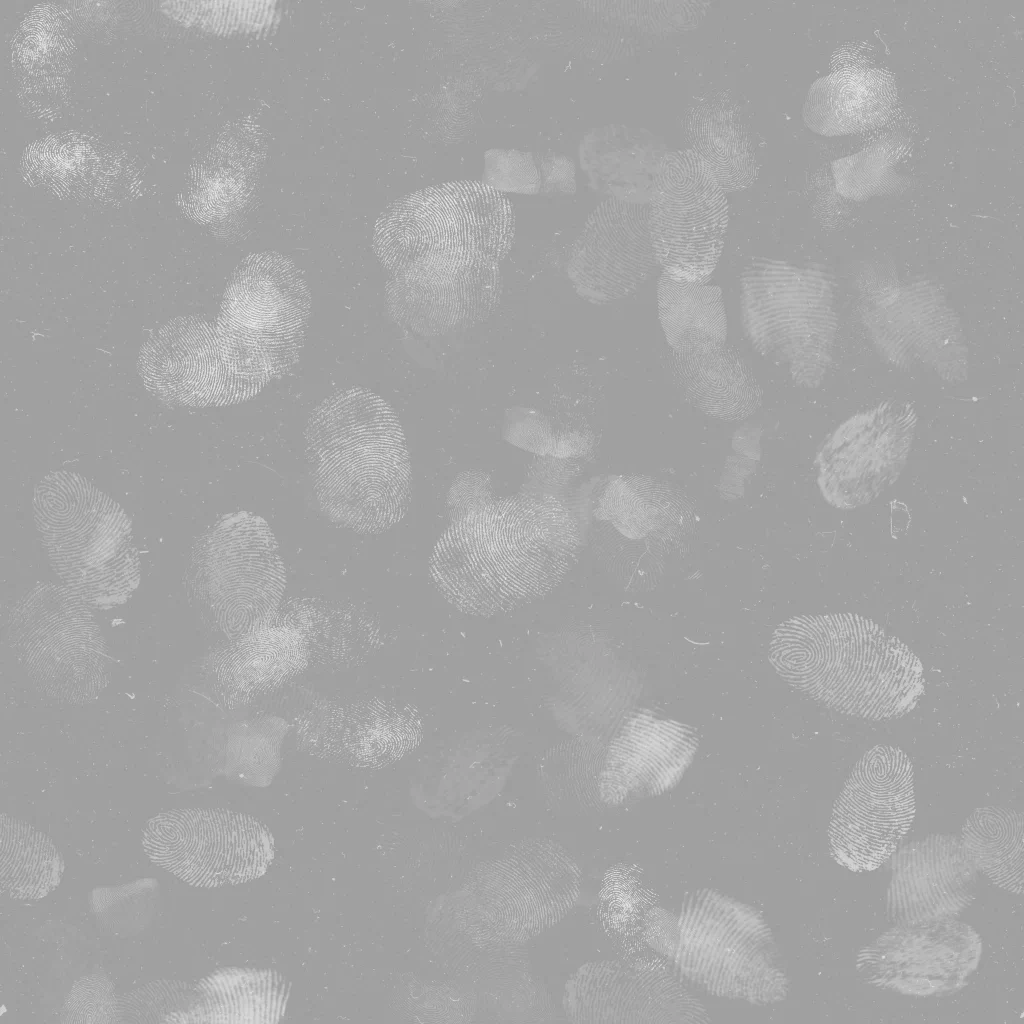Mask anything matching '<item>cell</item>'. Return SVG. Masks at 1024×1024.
<instances>
[{
	"label": "cell",
	"mask_w": 1024,
	"mask_h": 1024,
	"mask_svg": "<svg viewBox=\"0 0 1024 1024\" xmlns=\"http://www.w3.org/2000/svg\"><path fill=\"white\" fill-rule=\"evenodd\" d=\"M982 942L951 918L897 925L863 947L856 967L869 984L907 995L939 996L961 989L976 969Z\"/></svg>",
	"instance_id": "7c38bea8"
},
{
	"label": "cell",
	"mask_w": 1024,
	"mask_h": 1024,
	"mask_svg": "<svg viewBox=\"0 0 1024 1024\" xmlns=\"http://www.w3.org/2000/svg\"><path fill=\"white\" fill-rule=\"evenodd\" d=\"M66 1009L70 1016L79 1018L78 1022L81 1017H86V1022H90L89 1017H95L98 1022L96 1016H116L111 986L102 978L91 977L81 980L71 991Z\"/></svg>",
	"instance_id": "83f0119b"
},
{
	"label": "cell",
	"mask_w": 1024,
	"mask_h": 1024,
	"mask_svg": "<svg viewBox=\"0 0 1024 1024\" xmlns=\"http://www.w3.org/2000/svg\"><path fill=\"white\" fill-rule=\"evenodd\" d=\"M892 864L885 917L896 926L952 918L976 897L978 870L956 836L912 842Z\"/></svg>",
	"instance_id": "ac0fdd59"
},
{
	"label": "cell",
	"mask_w": 1024,
	"mask_h": 1024,
	"mask_svg": "<svg viewBox=\"0 0 1024 1024\" xmlns=\"http://www.w3.org/2000/svg\"><path fill=\"white\" fill-rule=\"evenodd\" d=\"M674 961L706 990L754 1003L786 992L770 933L747 907L712 892L693 895L677 922Z\"/></svg>",
	"instance_id": "8992f818"
},
{
	"label": "cell",
	"mask_w": 1024,
	"mask_h": 1024,
	"mask_svg": "<svg viewBox=\"0 0 1024 1024\" xmlns=\"http://www.w3.org/2000/svg\"><path fill=\"white\" fill-rule=\"evenodd\" d=\"M704 121L707 127L700 129V136H695L696 153L707 163L723 190L747 185L750 175L747 144L733 128L725 136L727 121L716 119V112L709 113Z\"/></svg>",
	"instance_id": "4316f807"
},
{
	"label": "cell",
	"mask_w": 1024,
	"mask_h": 1024,
	"mask_svg": "<svg viewBox=\"0 0 1024 1024\" xmlns=\"http://www.w3.org/2000/svg\"><path fill=\"white\" fill-rule=\"evenodd\" d=\"M316 498L333 521L360 533H380L405 515L411 465L393 408L374 392L353 387L324 400L305 429Z\"/></svg>",
	"instance_id": "3957f363"
},
{
	"label": "cell",
	"mask_w": 1024,
	"mask_h": 1024,
	"mask_svg": "<svg viewBox=\"0 0 1024 1024\" xmlns=\"http://www.w3.org/2000/svg\"><path fill=\"white\" fill-rule=\"evenodd\" d=\"M728 204L694 151L666 154L654 180L649 229L656 262L672 278L707 282L724 247Z\"/></svg>",
	"instance_id": "9c48e42d"
},
{
	"label": "cell",
	"mask_w": 1024,
	"mask_h": 1024,
	"mask_svg": "<svg viewBox=\"0 0 1024 1024\" xmlns=\"http://www.w3.org/2000/svg\"><path fill=\"white\" fill-rule=\"evenodd\" d=\"M311 296L300 270L278 252L248 255L224 295L217 333L293 365L302 346Z\"/></svg>",
	"instance_id": "8fae6325"
},
{
	"label": "cell",
	"mask_w": 1024,
	"mask_h": 1024,
	"mask_svg": "<svg viewBox=\"0 0 1024 1024\" xmlns=\"http://www.w3.org/2000/svg\"><path fill=\"white\" fill-rule=\"evenodd\" d=\"M778 675L813 700L869 720L899 718L924 692L923 666L899 638L854 613L795 616L774 631Z\"/></svg>",
	"instance_id": "7a4b0ae2"
},
{
	"label": "cell",
	"mask_w": 1024,
	"mask_h": 1024,
	"mask_svg": "<svg viewBox=\"0 0 1024 1024\" xmlns=\"http://www.w3.org/2000/svg\"><path fill=\"white\" fill-rule=\"evenodd\" d=\"M34 518L50 563L71 590L91 601L125 598L139 583V559L123 509L82 476L47 475L36 487Z\"/></svg>",
	"instance_id": "277c9868"
},
{
	"label": "cell",
	"mask_w": 1024,
	"mask_h": 1024,
	"mask_svg": "<svg viewBox=\"0 0 1024 1024\" xmlns=\"http://www.w3.org/2000/svg\"><path fill=\"white\" fill-rule=\"evenodd\" d=\"M915 811L909 757L898 747L874 746L856 762L834 803L831 856L854 872L877 869L898 849Z\"/></svg>",
	"instance_id": "ba28073f"
},
{
	"label": "cell",
	"mask_w": 1024,
	"mask_h": 1024,
	"mask_svg": "<svg viewBox=\"0 0 1024 1024\" xmlns=\"http://www.w3.org/2000/svg\"><path fill=\"white\" fill-rule=\"evenodd\" d=\"M657 303L661 327L676 353L703 352L724 345L727 318L718 286L676 279L662 272Z\"/></svg>",
	"instance_id": "cb8c5ba5"
},
{
	"label": "cell",
	"mask_w": 1024,
	"mask_h": 1024,
	"mask_svg": "<svg viewBox=\"0 0 1024 1024\" xmlns=\"http://www.w3.org/2000/svg\"><path fill=\"white\" fill-rule=\"evenodd\" d=\"M894 99L888 76L876 70L841 71L818 79L803 109L806 124L825 135L850 133L883 120Z\"/></svg>",
	"instance_id": "7402d4cb"
},
{
	"label": "cell",
	"mask_w": 1024,
	"mask_h": 1024,
	"mask_svg": "<svg viewBox=\"0 0 1024 1024\" xmlns=\"http://www.w3.org/2000/svg\"><path fill=\"white\" fill-rule=\"evenodd\" d=\"M911 416L877 409L839 428L819 455V484L836 507L875 498L905 465L913 434Z\"/></svg>",
	"instance_id": "2e32d148"
},
{
	"label": "cell",
	"mask_w": 1024,
	"mask_h": 1024,
	"mask_svg": "<svg viewBox=\"0 0 1024 1024\" xmlns=\"http://www.w3.org/2000/svg\"><path fill=\"white\" fill-rule=\"evenodd\" d=\"M64 862L50 837L1 817V886L11 897L40 899L60 883Z\"/></svg>",
	"instance_id": "484cf974"
},
{
	"label": "cell",
	"mask_w": 1024,
	"mask_h": 1024,
	"mask_svg": "<svg viewBox=\"0 0 1024 1024\" xmlns=\"http://www.w3.org/2000/svg\"><path fill=\"white\" fill-rule=\"evenodd\" d=\"M960 841L977 868L996 886L1023 893V816L1013 809L988 806L965 820Z\"/></svg>",
	"instance_id": "d4e9b609"
},
{
	"label": "cell",
	"mask_w": 1024,
	"mask_h": 1024,
	"mask_svg": "<svg viewBox=\"0 0 1024 1024\" xmlns=\"http://www.w3.org/2000/svg\"><path fill=\"white\" fill-rule=\"evenodd\" d=\"M141 359L143 378L165 397L195 406L239 403L216 329L203 321L167 327L150 341Z\"/></svg>",
	"instance_id": "d6986e66"
},
{
	"label": "cell",
	"mask_w": 1024,
	"mask_h": 1024,
	"mask_svg": "<svg viewBox=\"0 0 1024 1024\" xmlns=\"http://www.w3.org/2000/svg\"><path fill=\"white\" fill-rule=\"evenodd\" d=\"M209 594L223 629L247 634L265 625L286 586L278 543L260 516L241 511L212 533L206 560Z\"/></svg>",
	"instance_id": "30bf717a"
},
{
	"label": "cell",
	"mask_w": 1024,
	"mask_h": 1024,
	"mask_svg": "<svg viewBox=\"0 0 1024 1024\" xmlns=\"http://www.w3.org/2000/svg\"><path fill=\"white\" fill-rule=\"evenodd\" d=\"M578 546L576 525L561 505L507 498L451 524L434 547L430 574L455 603L502 607L557 586L575 563Z\"/></svg>",
	"instance_id": "6da1fadb"
},
{
	"label": "cell",
	"mask_w": 1024,
	"mask_h": 1024,
	"mask_svg": "<svg viewBox=\"0 0 1024 1024\" xmlns=\"http://www.w3.org/2000/svg\"><path fill=\"white\" fill-rule=\"evenodd\" d=\"M149 859L195 887L238 884L262 876L274 855L268 828L223 809H176L158 814L143 830Z\"/></svg>",
	"instance_id": "52a82bcc"
},
{
	"label": "cell",
	"mask_w": 1024,
	"mask_h": 1024,
	"mask_svg": "<svg viewBox=\"0 0 1024 1024\" xmlns=\"http://www.w3.org/2000/svg\"><path fill=\"white\" fill-rule=\"evenodd\" d=\"M514 236L510 201L476 181H455L425 190L376 227L374 250L393 273L416 263L498 264Z\"/></svg>",
	"instance_id": "5b68a950"
},
{
	"label": "cell",
	"mask_w": 1024,
	"mask_h": 1024,
	"mask_svg": "<svg viewBox=\"0 0 1024 1024\" xmlns=\"http://www.w3.org/2000/svg\"><path fill=\"white\" fill-rule=\"evenodd\" d=\"M696 750L690 730L676 722L640 714L629 723L616 748L618 788L658 794L682 776Z\"/></svg>",
	"instance_id": "ffe728a7"
},
{
	"label": "cell",
	"mask_w": 1024,
	"mask_h": 1024,
	"mask_svg": "<svg viewBox=\"0 0 1024 1024\" xmlns=\"http://www.w3.org/2000/svg\"><path fill=\"white\" fill-rule=\"evenodd\" d=\"M655 264L649 207L610 199L591 213L573 243L567 272L579 295L606 304L634 293Z\"/></svg>",
	"instance_id": "4fadbf2b"
},
{
	"label": "cell",
	"mask_w": 1024,
	"mask_h": 1024,
	"mask_svg": "<svg viewBox=\"0 0 1024 1024\" xmlns=\"http://www.w3.org/2000/svg\"><path fill=\"white\" fill-rule=\"evenodd\" d=\"M563 1001L577 1023L705 1021L701 1005L676 981L646 966L583 965L567 981Z\"/></svg>",
	"instance_id": "9a60e30c"
},
{
	"label": "cell",
	"mask_w": 1024,
	"mask_h": 1024,
	"mask_svg": "<svg viewBox=\"0 0 1024 1024\" xmlns=\"http://www.w3.org/2000/svg\"><path fill=\"white\" fill-rule=\"evenodd\" d=\"M578 872L559 849L534 841L492 864L481 890L491 914L512 935L529 937L570 909L578 895Z\"/></svg>",
	"instance_id": "e0dca14e"
},
{
	"label": "cell",
	"mask_w": 1024,
	"mask_h": 1024,
	"mask_svg": "<svg viewBox=\"0 0 1024 1024\" xmlns=\"http://www.w3.org/2000/svg\"><path fill=\"white\" fill-rule=\"evenodd\" d=\"M673 374L687 399L705 414L742 420L761 404L762 391L743 360L724 346L676 353Z\"/></svg>",
	"instance_id": "44dd1931"
},
{
	"label": "cell",
	"mask_w": 1024,
	"mask_h": 1024,
	"mask_svg": "<svg viewBox=\"0 0 1024 1024\" xmlns=\"http://www.w3.org/2000/svg\"><path fill=\"white\" fill-rule=\"evenodd\" d=\"M192 1022L275 1023L284 1015L289 986L271 970L225 968L195 987Z\"/></svg>",
	"instance_id": "603a6c76"
},
{
	"label": "cell",
	"mask_w": 1024,
	"mask_h": 1024,
	"mask_svg": "<svg viewBox=\"0 0 1024 1024\" xmlns=\"http://www.w3.org/2000/svg\"><path fill=\"white\" fill-rule=\"evenodd\" d=\"M499 295L498 264L427 260L394 273L386 301L400 325L422 335L470 326L487 317Z\"/></svg>",
	"instance_id": "5bb4252c"
}]
</instances>
